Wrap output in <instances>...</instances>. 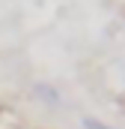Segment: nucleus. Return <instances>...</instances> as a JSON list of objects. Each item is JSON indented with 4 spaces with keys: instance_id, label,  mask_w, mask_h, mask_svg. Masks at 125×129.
I'll list each match as a JSON object with an SVG mask.
<instances>
[{
    "instance_id": "nucleus-1",
    "label": "nucleus",
    "mask_w": 125,
    "mask_h": 129,
    "mask_svg": "<svg viewBox=\"0 0 125 129\" xmlns=\"http://www.w3.org/2000/svg\"><path fill=\"white\" fill-rule=\"evenodd\" d=\"M84 126H86V129H107V126H101L98 120H84Z\"/></svg>"
}]
</instances>
